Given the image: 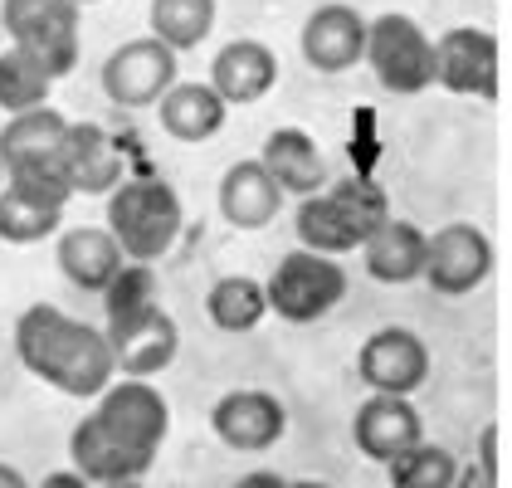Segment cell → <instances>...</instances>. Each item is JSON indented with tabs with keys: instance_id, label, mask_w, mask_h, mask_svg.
Instances as JSON below:
<instances>
[{
	"instance_id": "cell-1",
	"label": "cell",
	"mask_w": 512,
	"mask_h": 488,
	"mask_svg": "<svg viewBox=\"0 0 512 488\" xmlns=\"http://www.w3.org/2000/svg\"><path fill=\"white\" fill-rule=\"evenodd\" d=\"M15 352L40 381L59 386L64 396L93 401L113 386V347L103 337V327L79 323L69 313H59L54 303H30L15 323Z\"/></svg>"
},
{
	"instance_id": "cell-2",
	"label": "cell",
	"mask_w": 512,
	"mask_h": 488,
	"mask_svg": "<svg viewBox=\"0 0 512 488\" xmlns=\"http://www.w3.org/2000/svg\"><path fill=\"white\" fill-rule=\"evenodd\" d=\"M186 210L181 196L171 191V181L161 176H132L108 191V235L132 264H157L161 254H171V244L181 240Z\"/></svg>"
},
{
	"instance_id": "cell-3",
	"label": "cell",
	"mask_w": 512,
	"mask_h": 488,
	"mask_svg": "<svg viewBox=\"0 0 512 488\" xmlns=\"http://www.w3.org/2000/svg\"><path fill=\"white\" fill-rule=\"evenodd\" d=\"M342 298H347V269L332 254H313V249L283 254L269 274V284H264L269 313L293 327L322 323Z\"/></svg>"
},
{
	"instance_id": "cell-4",
	"label": "cell",
	"mask_w": 512,
	"mask_h": 488,
	"mask_svg": "<svg viewBox=\"0 0 512 488\" xmlns=\"http://www.w3.org/2000/svg\"><path fill=\"white\" fill-rule=\"evenodd\" d=\"M0 25L49 79L79 69V5L74 0H0Z\"/></svg>"
},
{
	"instance_id": "cell-5",
	"label": "cell",
	"mask_w": 512,
	"mask_h": 488,
	"mask_svg": "<svg viewBox=\"0 0 512 488\" xmlns=\"http://www.w3.org/2000/svg\"><path fill=\"white\" fill-rule=\"evenodd\" d=\"M361 59L371 64V74L381 79V88H391L400 98H415V93L434 88V40L410 15H376V20H366Z\"/></svg>"
},
{
	"instance_id": "cell-6",
	"label": "cell",
	"mask_w": 512,
	"mask_h": 488,
	"mask_svg": "<svg viewBox=\"0 0 512 488\" xmlns=\"http://www.w3.org/2000/svg\"><path fill=\"white\" fill-rule=\"evenodd\" d=\"M493 274V240L469 225V220H454L444 230L425 235V284L439 298H464Z\"/></svg>"
},
{
	"instance_id": "cell-7",
	"label": "cell",
	"mask_w": 512,
	"mask_h": 488,
	"mask_svg": "<svg viewBox=\"0 0 512 488\" xmlns=\"http://www.w3.org/2000/svg\"><path fill=\"white\" fill-rule=\"evenodd\" d=\"M356 376L371 396H415L430 381V347L410 327H381L361 342Z\"/></svg>"
},
{
	"instance_id": "cell-8",
	"label": "cell",
	"mask_w": 512,
	"mask_h": 488,
	"mask_svg": "<svg viewBox=\"0 0 512 488\" xmlns=\"http://www.w3.org/2000/svg\"><path fill=\"white\" fill-rule=\"evenodd\" d=\"M434 83H444L449 93H464V98H498V83H503L498 40L478 25L444 30L434 40Z\"/></svg>"
},
{
	"instance_id": "cell-9",
	"label": "cell",
	"mask_w": 512,
	"mask_h": 488,
	"mask_svg": "<svg viewBox=\"0 0 512 488\" xmlns=\"http://www.w3.org/2000/svg\"><path fill=\"white\" fill-rule=\"evenodd\" d=\"M171 83H176V54L152 35L118 44L103 59V93L118 108H157Z\"/></svg>"
},
{
	"instance_id": "cell-10",
	"label": "cell",
	"mask_w": 512,
	"mask_h": 488,
	"mask_svg": "<svg viewBox=\"0 0 512 488\" xmlns=\"http://www.w3.org/2000/svg\"><path fill=\"white\" fill-rule=\"evenodd\" d=\"M93 415L103 420V430H113L122 445L142 449V454H157L161 440H166V430H171L166 396H161L152 381H132V376L113 381V386L98 396Z\"/></svg>"
},
{
	"instance_id": "cell-11",
	"label": "cell",
	"mask_w": 512,
	"mask_h": 488,
	"mask_svg": "<svg viewBox=\"0 0 512 488\" xmlns=\"http://www.w3.org/2000/svg\"><path fill=\"white\" fill-rule=\"evenodd\" d=\"M210 430L220 445L239 449V454H264L283 440L288 430V410L274 391H254V386H239L225 391L215 406H210Z\"/></svg>"
},
{
	"instance_id": "cell-12",
	"label": "cell",
	"mask_w": 512,
	"mask_h": 488,
	"mask_svg": "<svg viewBox=\"0 0 512 488\" xmlns=\"http://www.w3.org/2000/svg\"><path fill=\"white\" fill-rule=\"evenodd\" d=\"M103 337H108V347H113V366H118L122 376H132V381H152V376L166 371V366L176 362V352H181V327H176V318H171L166 308H152V313H142V318L108 323Z\"/></svg>"
},
{
	"instance_id": "cell-13",
	"label": "cell",
	"mask_w": 512,
	"mask_h": 488,
	"mask_svg": "<svg viewBox=\"0 0 512 488\" xmlns=\"http://www.w3.org/2000/svg\"><path fill=\"white\" fill-rule=\"evenodd\" d=\"M54 176L69 186V196H108L122 181V157L113 137L93 122H69L54 152Z\"/></svg>"
},
{
	"instance_id": "cell-14",
	"label": "cell",
	"mask_w": 512,
	"mask_h": 488,
	"mask_svg": "<svg viewBox=\"0 0 512 488\" xmlns=\"http://www.w3.org/2000/svg\"><path fill=\"white\" fill-rule=\"evenodd\" d=\"M303 59L313 64L317 74H347L361 64V49H366V20L352 5H317L313 15L303 20V35H298Z\"/></svg>"
},
{
	"instance_id": "cell-15",
	"label": "cell",
	"mask_w": 512,
	"mask_h": 488,
	"mask_svg": "<svg viewBox=\"0 0 512 488\" xmlns=\"http://www.w3.org/2000/svg\"><path fill=\"white\" fill-rule=\"evenodd\" d=\"M352 440L366 459L391 464L395 454H405L425 440V420L410 406V396H371L352 415Z\"/></svg>"
},
{
	"instance_id": "cell-16",
	"label": "cell",
	"mask_w": 512,
	"mask_h": 488,
	"mask_svg": "<svg viewBox=\"0 0 512 488\" xmlns=\"http://www.w3.org/2000/svg\"><path fill=\"white\" fill-rule=\"evenodd\" d=\"M69 454H74V469H79L88 484H122V479H147V469L157 464V454H142V449L122 445L113 430H103V420L88 410L74 435H69Z\"/></svg>"
},
{
	"instance_id": "cell-17",
	"label": "cell",
	"mask_w": 512,
	"mask_h": 488,
	"mask_svg": "<svg viewBox=\"0 0 512 488\" xmlns=\"http://www.w3.org/2000/svg\"><path fill=\"white\" fill-rule=\"evenodd\" d=\"M64 127L69 118L59 108H30V113H15L0 127V166H5V181L10 176H25V171H54V152L64 142Z\"/></svg>"
},
{
	"instance_id": "cell-18",
	"label": "cell",
	"mask_w": 512,
	"mask_h": 488,
	"mask_svg": "<svg viewBox=\"0 0 512 488\" xmlns=\"http://www.w3.org/2000/svg\"><path fill=\"white\" fill-rule=\"evenodd\" d=\"M278 83V59L264 40H230L210 64V88L225 108H249Z\"/></svg>"
},
{
	"instance_id": "cell-19",
	"label": "cell",
	"mask_w": 512,
	"mask_h": 488,
	"mask_svg": "<svg viewBox=\"0 0 512 488\" xmlns=\"http://www.w3.org/2000/svg\"><path fill=\"white\" fill-rule=\"evenodd\" d=\"M259 166L269 171L283 196H317L327 186V157L303 127H278L264 137V152H259Z\"/></svg>"
},
{
	"instance_id": "cell-20",
	"label": "cell",
	"mask_w": 512,
	"mask_h": 488,
	"mask_svg": "<svg viewBox=\"0 0 512 488\" xmlns=\"http://www.w3.org/2000/svg\"><path fill=\"white\" fill-rule=\"evenodd\" d=\"M54 264H59V274L74 288L103 293V288L113 284V274L127 264V254H122L118 240H113L103 225H79V230H64V235H59Z\"/></svg>"
},
{
	"instance_id": "cell-21",
	"label": "cell",
	"mask_w": 512,
	"mask_h": 488,
	"mask_svg": "<svg viewBox=\"0 0 512 488\" xmlns=\"http://www.w3.org/2000/svg\"><path fill=\"white\" fill-rule=\"evenodd\" d=\"M225 113H230V108L220 103V93H215L210 83H181L176 79L157 103L161 132H166L171 142H186V147L210 142V137L225 127Z\"/></svg>"
},
{
	"instance_id": "cell-22",
	"label": "cell",
	"mask_w": 512,
	"mask_h": 488,
	"mask_svg": "<svg viewBox=\"0 0 512 488\" xmlns=\"http://www.w3.org/2000/svg\"><path fill=\"white\" fill-rule=\"evenodd\" d=\"M278 210H283V191L269 181V171L254 162H235L225 176H220V215L225 225L235 230H264L274 225Z\"/></svg>"
},
{
	"instance_id": "cell-23",
	"label": "cell",
	"mask_w": 512,
	"mask_h": 488,
	"mask_svg": "<svg viewBox=\"0 0 512 488\" xmlns=\"http://www.w3.org/2000/svg\"><path fill=\"white\" fill-rule=\"evenodd\" d=\"M366 254V274L376 284L386 288H400V284H415L425 274V230L415 220H386L371 240L361 244Z\"/></svg>"
},
{
	"instance_id": "cell-24",
	"label": "cell",
	"mask_w": 512,
	"mask_h": 488,
	"mask_svg": "<svg viewBox=\"0 0 512 488\" xmlns=\"http://www.w3.org/2000/svg\"><path fill=\"white\" fill-rule=\"evenodd\" d=\"M59 220H64V205L44 201L15 181L0 186V240L5 244H40L59 230Z\"/></svg>"
},
{
	"instance_id": "cell-25",
	"label": "cell",
	"mask_w": 512,
	"mask_h": 488,
	"mask_svg": "<svg viewBox=\"0 0 512 488\" xmlns=\"http://www.w3.org/2000/svg\"><path fill=\"white\" fill-rule=\"evenodd\" d=\"M205 313L220 332H254L264 323L269 303H264V284L259 279H244V274H225L215 279L205 293Z\"/></svg>"
},
{
	"instance_id": "cell-26",
	"label": "cell",
	"mask_w": 512,
	"mask_h": 488,
	"mask_svg": "<svg viewBox=\"0 0 512 488\" xmlns=\"http://www.w3.org/2000/svg\"><path fill=\"white\" fill-rule=\"evenodd\" d=\"M152 40H161L171 54L200 49L215 30V0H152Z\"/></svg>"
},
{
	"instance_id": "cell-27",
	"label": "cell",
	"mask_w": 512,
	"mask_h": 488,
	"mask_svg": "<svg viewBox=\"0 0 512 488\" xmlns=\"http://www.w3.org/2000/svg\"><path fill=\"white\" fill-rule=\"evenodd\" d=\"M327 196L337 205V215H342V225L352 230L356 249L371 240L386 220H391V201H386V191L376 186V181H366V176H347V181H332L327 186Z\"/></svg>"
},
{
	"instance_id": "cell-28",
	"label": "cell",
	"mask_w": 512,
	"mask_h": 488,
	"mask_svg": "<svg viewBox=\"0 0 512 488\" xmlns=\"http://www.w3.org/2000/svg\"><path fill=\"white\" fill-rule=\"evenodd\" d=\"M293 230H298V244L303 249H313V254H352L356 240L352 230L342 225V215H337V205L327 196V186L317 191V196H303L298 201V215H293Z\"/></svg>"
},
{
	"instance_id": "cell-29",
	"label": "cell",
	"mask_w": 512,
	"mask_h": 488,
	"mask_svg": "<svg viewBox=\"0 0 512 488\" xmlns=\"http://www.w3.org/2000/svg\"><path fill=\"white\" fill-rule=\"evenodd\" d=\"M49 88H54V79L44 74L25 49L10 44V49L0 54V108H5L10 118H15V113H30V108H44Z\"/></svg>"
},
{
	"instance_id": "cell-30",
	"label": "cell",
	"mask_w": 512,
	"mask_h": 488,
	"mask_svg": "<svg viewBox=\"0 0 512 488\" xmlns=\"http://www.w3.org/2000/svg\"><path fill=\"white\" fill-rule=\"evenodd\" d=\"M161 308V284L157 274H152V264H122L118 274H113V284L103 288V313H108V323H122V318H142V313H152Z\"/></svg>"
},
{
	"instance_id": "cell-31",
	"label": "cell",
	"mask_w": 512,
	"mask_h": 488,
	"mask_svg": "<svg viewBox=\"0 0 512 488\" xmlns=\"http://www.w3.org/2000/svg\"><path fill=\"white\" fill-rule=\"evenodd\" d=\"M386 474H391V488H449L454 474H459V459L444 445L420 440L415 449L395 454L391 464H386Z\"/></svg>"
},
{
	"instance_id": "cell-32",
	"label": "cell",
	"mask_w": 512,
	"mask_h": 488,
	"mask_svg": "<svg viewBox=\"0 0 512 488\" xmlns=\"http://www.w3.org/2000/svg\"><path fill=\"white\" fill-rule=\"evenodd\" d=\"M498 440H503V430H498V425H488V430L478 435V459H473V464H478L488 479H498Z\"/></svg>"
},
{
	"instance_id": "cell-33",
	"label": "cell",
	"mask_w": 512,
	"mask_h": 488,
	"mask_svg": "<svg viewBox=\"0 0 512 488\" xmlns=\"http://www.w3.org/2000/svg\"><path fill=\"white\" fill-rule=\"evenodd\" d=\"M449 488H498V479H488L478 464H459V474H454Z\"/></svg>"
},
{
	"instance_id": "cell-34",
	"label": "cell",
	"mask_w": 512,
	"mask_h": 488,
	"mask_svg": "<svg viewBox=\"0 0 512 488\" xmlns=\"http://www.w3.org/2000/svg\"><path fill=\"white\" fill-rule=\"evenodd\" d=\"M40 488H93V484L83 479L79 469H54V474H49V479H44Z\"/></svg>"
},
{
	"instance_id": "cell-35",
	"label": "cell",
	"mask_w": 512,
	"mask_h": 488,
	"mask_svg": "<svg viewBox=\"0 0 512 488\" xmlns=\"http://www.w3.org/2000/svg\"><path fill=\"white\" fill-rule=\"evenodd\" d=\"M235 488H283V479H278V474H269V469H259V474H249V479H239Z\"/></svg>"
},
{
	"instance_id": "cell-36",
	"label": "cell",
	"mask_w": 512,
	"mask_h": 488,
	"mask_svg": "<svg viewBox=\"0 0 512 488\" xmlns=\"http://www.w3.org/2000/svg\"><path fill=\"white\" fill-rule=\"evenodd\" d=\"M0 488H30V479L15 464H0Z\"/></svg>"
},
{
	"instance_id": "cell-37",
	"label": "cell",
	"mask_w": 512,
	"mask_h": 488,
	"mask_svg": "<svg viewBox=\"0 0 512 488\" xmlns=\"http://www.w3.org/2000/svg\"><path fill=\"white\" fill-rule=\"evenodd\" d=\"M283 488H332V484H322V479H293V484H288V479H283Z\"/></svg>"
},
{
	"instance_id": "cell-38",
	"label": "cell",
	"mask_w": 512,
	"mask_h": 488,
	"mask_svg": "<svg viewBox=\"0 0 512 488\" xmlns=\"http://www.w3.org/2000/svg\"><path fill=\"white\" fill-rule=\"evenodd\" d=\"M98 488H147L142 479H122V484H98Z\"/></svg>"
},
{
	"instance_id": "cell-39",
	"label": "cell",
	"mask_w": 512,
	"mask_h": 488,
	"mask_svg": "<svg viewBox=\"0 0 512 488\" xmlns=\"http://www.w3.org/2000/svg\"><path fill=\"white\" fill-rule=\"evenodd\" d=\"M74 5H98V0H74Z\"/></svg>"
},
{
	"instance_id": "cell-40",
	"label": "cell",
	"mask_w": 512,
	"mask_h": 488,
	"mask_svg": "<svg viewBox=\"0 0 512 488\" xmlns=\"http://www.w3.org/2000/svg\"><path fill=\"white\" fill-rule=\"evenodd\" d=\"M0 186H5V166H0Z\"/></svg>"
}]
</instances>
